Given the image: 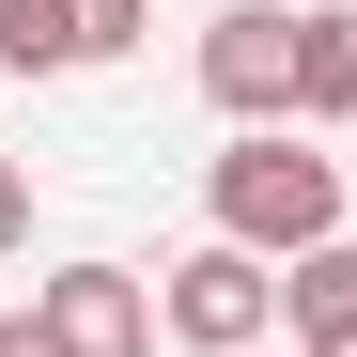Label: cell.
I'll list each match as a JSON object with an SVG mask.
<instances>
[{"label":"cell","instance_id":"5b68a950","mask_svg":"<svg viewBox=\"0 0 357 357\" xmlns=\"http://www.w3.org/2000/svg\"><path fill=\"white\" fill-rule=\"evenodd\" d=\"M295 125H357V0H295Z\"/></svg>","mask_w":357,"mask_h":357},{"label":"cell","instance_id":"6da1fadb","mask_svg":"<svg viewBox=\"0 0 357 357\" xmlns=\"http://www.w3.org/2000/svg\"><path fill=\"white\" fill-rule=\"evenodd\" d=\"M202 218L233 233V249L295 264V249H326V233H342V155H311L295 125H249V140L202 171Z\"/></svg>","mask_w":357,"mask_h":357},{"label":"cell","instance_id":"ba28073f","mask_svg":"<svg viewBox=\"0 0 357 357\" xmlns=\"http://www.w3.org/2000/svg\"><path fill=\"white\" fill-rule=\"evenodd\" d=\"M140 31H155V0H78V63H125Z\"/></svg>","mask_w":357,"mask_h":357},{"label":"cell","instance_id":"30bf717a","mask_svg":"<svg viewBox=\"0 0 357 357\" xmlns=\"http://www.w3.org/2000/svg\"><path fill=\"white\" fill-rule=\"evenodd\" d=\"M0 357H63V342H47V311H0Z\"/></svg>","mask_w":357,"mask_h":357},{"label":"cell","instance_id":"7a4b0ae2","mask_svg":"<svg viewBox=\"0 0 357 357\" xmlns=\"http://www.w3.org/2000/svg\"><path fill=\"white\" fill-rule=\"evenodd\" d=\"M155 326L202 342V357H264V342H280V264L233 249V233H202V249L155 280Z\"/></svg>","mask_w":357,"mask_h":357},{"label":"cell","instance_id":"8fae6325","mask_svg":"<svg viewBox=\"0 0 357 357\" xmlns=\"http://www.w3.org/2000/svg\"><path fill=\"white\" fill-rule=\"evenodd\" d=\"M311 357H357V326H342V342H311Z\"/></svg>","mask_w":357,"mask_h":357},{"label":"cell","instance_id":"277c9868","mask_svg":"<svg viewBox=\"0 0 357 357\" xmlns=\"http://www.w3.org/2000/svg\"><path fill=\"white\" fill-rule=\"evenodd\" d=\"M31 311L63 357H155V280L140 264H63V280H31Z\"/></svg>","mask_w":357,"mask_h":357},{"label":"cell","instance_id":"3957f363","mask_svg":"<svg viewBox=\"0 0 357 357\" xmlns=\"http://www.w3.org/2000/svg\"><path fill=\"white\" fill-rule=\"evenodd\" d=\"M202 93L233 125H295V16L280 0H218L202 16Z\"/></svg>","mask_w":357,"mask_h":357},{"label":"cell","instance_id":"9c48e42d","mask_svg":"<svg viewBox=\"0 0 357 357\" xmlns=\"http://www.w3.org/2000/svg\"><path fill=\"white\" fill-rule=\"evenodd\" d=\"M0 249H31V171L0 155Z\"/></svg>","mask_w":357,"mask_h":357},{"label":"cell","instance_id":"52a82bcc","mask_svg":"<svg viewBox=\"0 0 357 357\" xmlns=\"http://www.w3.org/2000/svg\"><path fill=\"white\" fill-rule=\"evenodd\" d=\"M0 63H16V78H63L78 63V0H0Z\"/></svg>","mask_w":357,"mask_h":357},{"label":"cell","instance_id":"8992f818","mask_svg":"<svg viewBox=\"0 0 357 357\" xmlns=\"http://www.w3.org/2000/svg\"><path fill=\"white\" fill-rule=\"evenodd\" d=\"M280 326H295V342H342V326H357V249H342V233L280 264Z\"/></svg>","mask_w":357,"mask_h":357}]
</instances>
